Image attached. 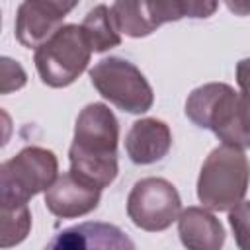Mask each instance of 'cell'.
Returning a JSON list of instances; mask_svg holds the SVG:
<instances>
[{
    "label": "cell",
    "mask_w": 250,
    "mask_h": 250,
    "mask_svg": "<svg viewBox=\"0 0 250 250\" xmlns=\"http://www.w3.org/2000/svg\"><path fill=\"white\" fill-rule=\"evenodd\" d=\"M119 123L113 111L100 102L88 104L76 117L68 148L70 174L98 189L117 178Z\"/></svg>",
    "instance_id": "1"
},
{
    "label": "cell",
    "mask_w": 250,
    "mask_h": 250,
    "mask_svg": "<svg viewBox=\"0 0 250 250\" xmlns=\"http://www.w3.org/2000/svg\"><path fill=\"white\" fill-rule=\"evenodd\" d=\"M250 186V160L238 146L219 145L205 158L197 178V199L209 211H230Z\"/></svg>",
    "instance_id": "2"
},
{
    "label": "cell",
    "mask_w": 250,
    "mask_h": 250,
    "mask_svg": "<svg viewBox=\"0 0 250 250\" xmlns=\"http://www.w3.org/2000/svg\"><path fill=\"white\" fill-rule=\"evenodd\" d=\"M59 160L53 150L25 146L0 166V207H21L57 182Z\"/></svg>",
    "instance_id": "3"
},
{
    "label": "cell",
    "mask_w": 250,
    "mask_h": 250,
    "mask_svg": "<svg viewBox=\"0 0 250 250\" xmlns=\"http://www.w3.org/2000/svg\"><path fill=\"white\" fill-rule=\"evenodd\" d=\"M92 53L82 27L66 23L35 49L33 61L43 84L51 88H66L88 68Z\"/></svg>",
    "instance_id": "4"
},
{
    "label": "cell",
    "mask_w": 250,
    "mask_h": 250,
    "mask_svg": "<svg viewBox=\"0 0 250 250\" xmlns=\"http://www.w3.org/2000/svg\"><path fill=\"white\" fill-rule=\"evenodd\" d=\"M90 80L98 94L129 113H145L152 107L154 94L145 74L127 59L105 57L90 68Z\"/></svg>",
    "instance_id": "5"
},
{
    "label": "cell",
    "mask_w": 250,
    "mask_h": 250,
    "mask_svg": "<svg viewBox=\"0 0 250 250\" xmlns=\"http://www.w3.org/2000/svg\"><path fill=\"white\" fill-rule=\"evenodd\" d=\"M109 10L119 33L129 37H146L166 21L182 18H209L217 10V2H115Z\"/></svg>",
    "instance_id": "6"
},
{
    "label": "cell",
    "mask_w": 250,
    "mask_h": 250,
    "mask_svg": "<svg viewBox=\"0 0 250 250\" xmlns=\"http://www.w3.org/2000/svg\"><path fill=\"white\" fill-rule=\"evenodd\" d=\"M182 213L178 189L164 178L139 180L127 197V215L135 227L160 232L166 230Z\"/></svg>",
    "instance_id": "7"
},
{
    "label": "cell",
    "mask_w": 250,
    "mask_h": 250,
    "mask_svg": "<svg viewBox=\"0 0 250 250\" xmlns=\"http://www.w3.org/2000/svg\"><path fill=\"white\" fill-rule=\"evenodd\" d=\"M238 92L225 82H209L195 88L186 100V115L201 129L213 131L223 145L234 129Z\"/></svg>",
    "instance_id": "8"
},
{
    "label": "cell",
    "mask_w": 250,
    "mask_h": 250,
    "mask_svg": "<svg viewBox=\"0 0 250 250\" xmlns=\"http://www.w3.org/2000/svg\"><path fill=\"white\" fill-rule=\"evenodd\" d=\"M76 8V2H47L33 0L21 2L16 14V39L27 49H39L61 27L68 12Z\"/></svg>",
    "instance_id": "9"
},
{
    "label": "cell",
    "mask_w": 250,
    "mask_h": 250,
    "mask_svg": "<svg viewBox=\"0 0 250 250\" xmlns=\"http://www.w3.org/2000/svg\"><path fill=\"white\" fill-rule=\"evenodd\" d=\"M43 250H137V246L119 227L86 221L59 230Z\"/></svg>",
    "instance_id": "10"
},
{
    "label": "cell",
    "mask_w": 250,
    "mask_h": 250,
    "mask_svg": "<svg viewBox=\"0 0 250 250\" xmlns=\"http://www.w3.org/2000/svg\"><path fill=\"white\" fill-rule=\"evenodd\" d=\"M100 197L102 189L74 178L70 172H64L45 191V205L55 217L76 219L94 211L100 203Z\"/></svg>",
    "instance_id": "11"
},
{
    "label": "cell",
    "mask_w": 250,
    "mask_h": 250,
    "mask_svg": "<svg viewBox=\"0 0 250 250\" xmlns=\"http://www.w3.org/2000/svg\"><path fill=\"white\" fill-rule=\"evenodd\" d=\"M172 146V133L170 127L156 119L145 117L131 125L125 137V150L131 162L135 164H154L162 160Z\"/></svg>",
    "instance_id": "12"
},
{
    "label": "cell",
    "mask_w": 250,
    "mask_h": 250,
    "mask_svg": "<svg viewBox=\"0 0 250 250\" xmlns=\"http://www.w3.org/2000/svg\"><path fill=\"white\" fill-rule=\"evenodd\" d=\"M178 234L188 250H223L225 229L205 207H188L178 217Z\"/></svg>",
    "instance_id": "13"
},
{
    "label": "cell",
    "mask_w": 250,
    "mask_h": 250,
    "mask_svg": "<svg viewBox=\"0 0 250 250\" xmlns=\"http://www.w3.org/2000/svg\"><path fill=\"white\" fill-rule=\"evenodd\" d=\"M94 53H104L121 43V35L111 18V10L105 4L94 6L80 23Z\"/></svg>",
    "instance_id": "14"
},
{
    "label": "cell",
    "mask_w": 250,
    "mask_h": 250,
    "mask_svg": "<svg viewBox=\"0 0 250 250\" xmlns=\"http://www.w3.org/2000/svg\"><path fill=\"white\" fill-rule=\"evenodd\" d=\"M236 82L240 92H238L234 129L229 139V145L244 150L250 148V57L242 59L236 64Z\"/></svg>",
    "instance_id": "15"
},
{
    "label": "cell",
    "mask_w": 250,
    "mask_h": 250,
    "mask_svg": "<svg viewBox=\"0 0 250 250\" xmlns=\"http://www.w3.org/2000/svg\"><path fill=\"white\" fill-rule=\"evenodd\" d=\"M31 229V213L27 205L0 207V246L12 248L25 240Z\"/></svg>",
    "instance_id": "16"
},
{
    "label": "cell",
    "mask_w": 250,
    "mask_h": 250,
    "mask_svg": "<svg viewBox=\"0 0 250 250\" xmlns=\"http://www.w3.org/2000/svg\"><path fill=\"white\" fill-rule=\"evenodd\" d=\"M229 225L234 232L236 246L250 250V201H240L229 211Z\"/></svg>",
    "instance_id": "17"
},
{
    "label": "cell",
    "mask_w": 250,
    "mask_h": 250,
    "mask_svg": "<svg viewBox=\"0 0 250 250\" xmlns=\"http://www.w3.org/2000/svg\"><path fill=\"white\" fill-rule=\"evenodd\" d=\"M27 82V74L21 64L10 57L0 59V94H10L23 88Z\"/></svg>",
    "instance_id": "18"
}]
</instances>
